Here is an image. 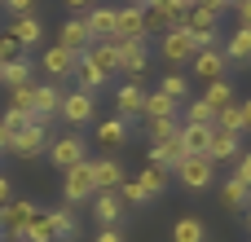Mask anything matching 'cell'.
I'll list each match as a JSON object with an SVG mask.
<instances>
[{"mask_svg":"<svg viewBox=\"0 0 251 242\" xmlns=\"http://www.w3.org/2000/svg\"><path fill=\"white\" fill-rule=\"evenodd\" d=\"M57 119H62L71 132H79L84 123H93V119H97V101H93L88 93H79V88H75V93H66V97H62V110H57Z\"/></svg>","mask_w":251,"mask_h":242,"instance_id":"6da1fadb","label":"cell"},{"mask_svg":"<svg viewBox=\"0 0 251 242\" xmlns=\"http://www.w3.org/2000/svg\"><path fill=\"white\" fill-rule=\"evenodd\" d=\"M40 150H49V119H31L22 132H13V141H9V154H18V159H35Z\"/></svg>","mask_w":251,"mask_h":242,"instance_id":"7a4b0ae2","label":"cell"},{"mask_svg":"<svg viewBox=\"0 0 251 242\" xmlns=\"http://www.w3.org/2000/svg\"><path fill=\"white\" fill-rule=\"evenodd\" d=\"M212 168H216L212 159H190V154H185V159L172 168V176L181 181V190H190V194H203V190L212 185V176H216Z\"/></svg>","mask_w":251,"mask_h":242,"instance_id":"3957f363","label":"cell"},{"mask_svg":"<svg viewBox=\"0 0 251 242\" xmlns=\"http://www.w3.org/2000/svg\"><path fill=\"white\" fill-rule=\"evenodd\" d=\"M84 154H88V145H84L79 132H66V137H53L49 141V163L62 168V172H71L75 163H84Z\"/></svg>","mask_w":251,"mask_h":242,"instance_id":"277c9868","label":"cell"},{"mask_svg":"<svg viewBox=\"0 0 251 242\" xmlns=\"http://www.w3.org/2000/svg\"><path fill=\"white\" fill-rule=\"evenodd\" d=\"M185 31L194 35L199 48H221V18H216V13H207V9H190Z\"/></svg>","mask_w":251,"mask_h":242,"instance_id":"5b68a950","label":"cell"},{"mask_svg":"<svg viewBox=\"0 0 251 242\" xmlns=\"http://www.w3.org/2000/svg\"><path fill=\"white\" fill-rule=\"evenodd\" d=\"M62 194H66V203H71V207L97 194V181H93V159H84V163H75V168L66 172V181H62Z\"/></svg>","mask_w":251,"mask_h":242,"instance_id":"8992f818","label":"cell"},{"mask_svg":"<svg viewBox=\"0 0 251 242\" xmlns=\"http://www.w3.org/2000/svg\"><path fill=\"white\" fill-rule=\"evenodd\" d=\"M115 48H119V71H124L128 79H141V75L150 71V48H146V40H115Z\"/></svg>","mask_w":251,"mask_h":242,"instance_id":"52a82bcc","label":"cell"},{"mask_svg":"<svg viewBox=\"0 0 251 242\" xmlns=\"http://www.w3.org/2000/svg\"><path fill=\"white\" fill-rule=\"evenodd\" d=\"M146 9L141 4H119L115 9V40H146Z\"/></svg>","mask_w":251,"mask_h":242,"instance_id":"ba28073f","label":"cell"},{"mask_svg":"<svg viewBox=\"0 0 251 242\" xmlns=\"http://www.w3.org/2000/svg\"><path fill=\"white\" fill-rule=\"evenodd\" d=\"M159 53H163V62L181 66V62H194L199 44H194V35H190V31H163V40H159Z\"/></svg>","mask_w":251,"mask_h":242,"instance_id":"9c48e42d","label":"cell"},{"mask_svg":"<svg viewBox=\"0 0 251 242\" xmlns=\"http://www.w3.org/2000/svg\"><path fill=\"white\" fill-rule=\"evenodd\" d=\"M31 216H35V207L26 198H13L9 207H0V238H22L26 225H31Z\"/></svg>","mask_w":251,"mask_h":242,"instance_id":"30bf717a","label":"cell"},{"mask_svg":"<svg viewBox=\"0 0 251 242\" xmlns=\"http://www.w3.org/2000/svg\"><path fill=\"white\" fill-rule=\"evenodd\" d=\"M40 66H44V75H49V79H57V84H62V79H71V75H75L79 57H75V53H66L62 44H53V48H44Z\"/></svg>","mask_w":251,"mask_h":242,"instance_id":"8fae6325","label":"cell"},{"mask_svg":"<svg viewBox=\"0 0 251 242\" xmlns=\"http://www.w3.org/2000/svg\"><path fill=\"white\" fill-rule=\"evenodd\" d=\"M84 26H88L93 44H101V40H115V4H93V9L84 13Z\"/></svg>","mask_w":251,"mask_h":242,"instance_id":"7c38bea8","label":"cell"},{"mask_svg":"<svg viewBox=\"0 0 251 242\" xmlns=\"http://www.w3.org/2000/svg\"><path fill=\"white\" fill-rule=\"evenodd\" d=\"M225 71H229V57H225L221 48H199V53H194V75H199L203 84L225 79Z\"/></svg>","mask_w":251,"mask_h":242,"instance_id":"4fadbf2b","label":"cell"},{"mask_svg":"<svg viewBox=\"0 0 251 242\" xmlns=\"http://www.w3.org/2000/svg\"><path fill=\"white\" fill-rule=\"evenodd\" d=\"M181 159H185V150H181V132H176L172 141H150V150H146V163H150V168H163V172H172Z\"/></svg>","mask_w":251,"mask_h":242,"instance_id":"5bb4252c","label":"cell"},{"mask_svg":"<svg viewBox=\"0 0 251 242\" xmlns=\"http://www.w3.org/2000/svg\"><path fill=\"white\" fill-rule=\"evenodd\" d=\"M57 44H62L66 53L84 57V53H88V44H93V35H88L84 18H71V22H62V31H57Z\"/></svg>","mask_w":251,"mask_h":242,"instance_id":"9a60e30c","label":"cell"},{"mask_svg":"<svg viewBox=\"0 0 251 242\" xmlns=\"http://www.w3.org/2000/svg\"><path fill=\"white\" fill-rule=\"evenodd\" d=\"M212 132H216V128H203V123H181V150H185L190 159H207V150H212Z\"/></svg>","mask_w":251,"mask_h":242,"instance_id":"2e32d148","label":"cell"},{"mask_svg":"<svg viewBox=\"0 0 251 242\" xmlns=\"http://www.w3.org/2000/svg\"><path fill=\"white\" fill-rule=\"evenodd\" d=\"M115 106H119V115H124L128 123H132L137 115H146V88H141V79H128V84L119 88Z\"/></svg>","mask_w":251,"mask_h":242,"instance_id":"e0dca14e","label":"cell"},{"mask_svg":"<svg viewBox=\"0 0 251 242\" xmlns=\"http://www.w3.org/2000/svg\"><path fill=\"white\" fill-rule=\"evenodd\" d=\"M93 181H97V194H115L128 176H124V168L115 159H93Z\"/></svg>","mask_w":251,"mask_h":242,"instance_id":"ac0fdd59","label":"cell"},{"mask_svg":"<svg viewBox=\"0 0 251 242\" xmlns=\"http://www.w3.org/2000/svg\"><path fill=\"white\" fill-rule=\"evenodd\" d=\"M84 57H88V62H93V66H97V71H101L106 79H110V75L119 71V48H115V40H101V44H88V53H84Z\"/></svg>","mask_w":251,"mask_h":242,"instance_id":"d6986e66","label":"cell"},{"mask_svg":"<svg viewBox=\"0 0 251 242\" xmlns=\"http://www.w3.org/2000/svg\"><path fill=\"white\" fill-rule=\"evenodd\" d=\"M31 79H35V62L31 57H18V62H9L4 71H0V84L13 93V88H31Z\"/></svg>","mask_w":251,"mask_h":242,"instance_id":"ffe728a7","label":"cell"},{"mask_svg":"<svg viewBox=\"0 0 251 242\" xmlns=\"http://www.w3.org/2000/svg\"><path fill=\"white\" fill-rule=\"evenodd\" d=\"M238 154H243V137H238V132L216 128V132H212V150H207V159H212V163H221V159H238Z\"/></svg>","mask_w":251,"mask_h":242,"instance_id":"44dd1931","label":"cell"},{"mask_svg":"<svg viewBox=\"0 0 251 242\" xmlns=\"http://www.w3.org/2000/svg\"><path fill=\"white\" fill-rule=\"evenodd\" d=\"M93 216H97V225L115 229L119 216H124V198L119 194H93Z\"/></svg>","mask_w":251,"mask_h":242,"instance_id":"7402d4cb","label":"cell"},{"mask_svg":"<svg viewBox=\"0 0 251 242\" xmlns=\"http://www.w3.org/2000/svg\"><path fill=\"white\" fill-rule=\"evenodd\" d=\"M62 88L57 84H35V115L40 119H57V110H62Z\"/></svg>","mask_w":251,"mask_h":242,"instance_id":"603a6c76","label":"cell"},{"mask_svg":"<svg viewBox=\"0 0 251 242\" xmlns=\"http://www.w3.org/2000/svg\"><path fill=\"white\" fill-rule=\"evenodd\" d=\"M9 35H13L22 48H40V40H44V26H40V22H35V13H31V18H13Z\"/></svg>","mask_w":251,"mask_h":242,"instance_id":"cb8c5ba5","label":"cell"},{"mask_svg":"<svg viewBox=\"0 0 251 242\" xmlns=\"http://www.w3.org/2000/svg\"><path fill=\"white\" fill-rule=\"evenodd\" d=\"M75 84H79V93L97 97V93H101V88H106L110 79H106V75H101V71H97V66L88 62V57H79V66H75Z\"/></svg>","mask_w":251,"mask_h":242,"instance_id":"d4e9b609","label":"cell"},{"mask_svg":"<svg viewBox=\"0 0 251 242\" xmlns=\"http://www.w3.org/2000/svg\"><path fill=\"white\" fill-rule=\"evenodd\" d=\"M128 132H132V128H128L124 115H115V119H97V141H101L106 150H110V145H124Z\"/></svg>","mask_w":251,"mask_h":242,"instance_id":"484cf974","label":"cell"},{"mask_svg":"<svg viewBox=\"0 0 251 242\" xmlns=\"http://www.w3.org/2000/svg\"><path fill=\"white\" fill-rule=\"evenodd\" d=\"M150 9H159V13L168 18V31H185V18H190L194 0H159V4H150Z\"/></svg>","mask_w":251,"mask_h":242,"instance_id":"4316f807","label":"cell"},{"mask_svg":"<svg viewBox=\"0 0 251 242\" xmlns=\"http://www.w3.org/2000/svg\"><path fill=\"white\" fill-rule=\"evenodd\" d=\"M221 203H225L229 212H243V207H251V190L238 181V176H229V181L221 185Z\"/></svg>","mask_w":251,"mask_h":242,"instance_id":"83f0119b","label":"cell"},{"mask_svg":"<svg viewBox=\"0 0 251 242\" xmlns=\"http://www.w3.org/2000/svg\"><path fill=\"white\" fill-rule=\"evenodd\" d=\"M221 53L229 57V66H234V62H251V31H247V26H238V31L225 40V48H221Z\"/></svg>","mask_w":251,"mask_h":242,"instance_id":"f1b7e54d","label":"cell"},{"mask_svg":"<svg viewBox=\"0 0 251 242\" xmlns=\"http://www.w3.org/2000/svg\"><path fill=\"white\" fill-rule=\"evenodd\" d=\"M172 242H207V225L199 216H181L172 225Z\"/></svg>","mask_w":251,"mask_h":242,"instance_id":"f546056e","label":"cell"},{"mask_svg":"<svg viewBox=\"0 0 251 242\" xmlns=\"http://www.w3.org/2000/svg\"><path fill=\"white\" fill-rule=\"evenodd\" d=\"M168 176H172V172H163V168H150V163H146V172L137 176V185H141L146 203H150V198H159V194L168 190Z\"/></svg>","mask_w":251,"mask_h":242,"instance_id":"4dcf8cb0","label":"cell"},{"mask_svg":"<svg viewBox=\"0 0 251 242\" xmlns=\"http://www.w3.org/2000/svg\"><path fill=\"white\" fill-rule=\"evenodd\" d=\"M49 220H53L57 242H71L75 234H79V220H75V212H71V207H53V212H49Z\"/></svg>","mask_w":251,"mask_h":242,"instance_id":"1f68e13d","label":"cell"},{"mask_svg":"<svg viewBox=\"0 0 251 242\" xmlns=\"http://www.w3.org/2000/svg\"><path fill=\"white\" fill-rule=\"evenodd\" d=\"M176 101L163 97V93H146V119H176Z\"/></svg>","mask_w":251,"mask_h":242,"instance_id":"d6a6232c","label":"cell"},{"mask_svg":"<svg viewBox=\"0 0 251 242\" xmlns=\"http://www.w3.org/2000/svg\"><path fill=\"white\" fill-rule=\"evenodd\" d=\"M22 238H26V242H57V234H53V220H49V212H35Z\"/></svg>","mask_w":251,"mask_h":242,"instance_id":"836d02e7","label":"cell"},{"mask_svg":"<svg viewBox=\"0 0 251 242\" xmlns=\"http://www.w3.org/2000/svg\"><path fill=\"white\" fill-rule=\"evenodd\" d=\"M203 101H207L212 110H225V106L234 101V88H229V79H212V84H207V93H203Z\"/></svg>","mask_w":251,"mask_h":242,"instance_id":"e575fe53","label":"cell"},{"mask_svg":"<svg viewBox=\"0 0 251 242\" xmlns=\"http://www.w3.org/2000/svg\"><path fill=\"white\" fill-rule=\"evenodd\" d=\"M216 128H225V132H238V137H243V132H247V123H243V106H238V101H229L225 110H216Z\"/></svg>","mask_w":251,"mask_h":242,"instance_id":"d590c367","label":"cell"},{"mask_svg":"<svg viewBox=\"0 0 251 242\" xmlns=\"http://www.w3.org/2000/svg\"><path fill=\"white\" fill-rule=\"evenodd\" d=\"M159 93H163V97H172V101L181 106V101L190 97V84H185V75H176V71H172V75H163V79H159Z\"/></svg>","mask_w":251,"mask_h":242,"instance_id":"8d00e7d4","label":"cell"},{"mask_svg":"<svg viewBox=\"0 0 251 242\" xmlns=\"http://www.w3.org/2000/svg\"><path fill=\"white\" fill-rule=\"evenodd\" d=\"M185 123H203V128H216V110L199 97V101H185Z\"/></svg>","mask_w":251,"mask_h":242,"instance_id":"74e56055","label":"cell"},{"mask_svg":"<svg viewBox=\"0 0 251 242\" xmlns=\"http://www.w3.org/2000/svg\"><path fill=\"white\" fill-rule=\"evenodd\" d=\"M146 123H150V141H172V137L181 132L176 119H146Z\"/></svg>","mask_w":251,"mask_h":242,"instance_id":"f35d334b","label":"cell"},{"mask_svg":"<svg viewBox=\"0 0 251 242\" xmlns=\"http://www.w3.org/2000/svg\"><path fill=\"white\" fill-rule=\"evenodd\" d=\"M31 119H40V115H26V110H13V106H9V110L0 115V123L9 128V137H13V132H22V128H26Z\"/></svg>","mask_w":251,"mask_h":242,"instance_id":"ab89813d","label":"cell"},{"mask_svg":"<svg viewBox=\"0 0 251 242\" xmlns=\"http://www.w3.org/2000/svg\"><path fill=\"white\" fill-rule=\"evenodd\" d=\"M9 106H13V110H26V115H35V84H31V88H13Z\"/></svg>","mask_w":251,"mask_h":242,"instance_id":"60d3db41","label":"cell"},{"mask_svg":"<svg viewBox=\"0 0 251 242\" xmlns=\"http://www.w3.org/2000/svg\"><path fill=\"white\" fill-rule=\"evenodd\" d=\"M18 57H26V53H22V44L4 31V35H0V66H9V62H18Z\"/></svg>","mask_w":251,"mask_h":242,"instance_id":"b9f144b4","label":"cell"},{"mask_svg":"<svg viewBox=\"0 0 251 242\" xmlns=\"http://www.w3.org/2000/svg\"><path fill=\"white\" fill-rule=\"evenodd\" d=\"M115 194L124 198V207H132V203H146V194H141V185H137V181H124Z\"/></svg>","mask_w":251,"mask_h":242,"instance_id":"7bdbcfd3","label":"cell"},{"mask_svg":"<svg viewBox=\"0 0 251 242\" xmlns=\"http://www.w3.org/2000/svg\"><path fill=\"white\" fill-rule=\"evenodd\" d=\"M0 4H4L13 18H31V13H35V0H0Z\"/></svg>","mask_w":251,"mask_h":242,"instance_id":"ee69618b","label":"cell"},{"mask_svg":"<svg viewBox=\"0 0 251 242\" xmlns=\"http://www.w3.org/2000/svg\"><path fill=\"white\" fill-rule=\"evenodd\" d=\"M234 176L251 190V150H243V154H238V172H234Z\"/></svg>","mask_w":251,"mask_h":242,"instance_id":"f6af8a7d","label":"cell"},{"mask_svg":"<svg viewBox=\"0 0 251 242\" xmlns=\"http://www.w3.org/2000/svg\"><path fill=\"white\" fill-rule=\"evenodd\" d=\"M194 9H207V13H216V18H221V13L229 9V0H194Z\"/></svg>","mask_w":251,"mask_h":242,"instance_id":"bcb514c9","label":"cell"},{"mask_svg":"<svg viewBox=\"0 0 251 242\" xmlns=\"http://www.w3.org/2000/svg\"><path fill=\"white\" fill-rule=\"evenodd\" d=\"M13 203V185H9V176L0 172V207H9Z\"/></svg>","mask_w":251,"mask_h":242,"instance_id":"7dc6e473","label":"cell"},{"mask_svg":"<svg viewBox=\"0 0 251 242\" xmlns=\"http://www.w3.org/2000/svg\"><path fill=\"white\" fill-rule=\"evenodd\" d=\"M234 13H238V26H247V31H251V0H247V4H238Z\"/></svg>","mask_w":251,"mask_h":242,"instance_id":"c3c4849f","label":"cell"},{"mask_svg":"<svg viewBox=\"0 0 251 242\" xmlns=\"http://www.w3.org/2000/svg\"><path fill=\"white\" fill-rule=\"evenodd\" d=\"M93 242H124V234H119V229H101Z\"/></svg>","mask_w":251,"mask_h":242,"instance_id":"681fc988","label":"cell"},{"mask_svg":"<svg viewBox=\"0 0 251 242\" xmlns=\"http://www.w3.org/2000/svg\"><path fill=\"white\" fill-rule=\"evenodd\" d=\"M93 4H97V0H66V9H75V13H88Z\"/></svg>","mask_w":251,"mask_h":242,"instance_id":"f907efd6","label":"cell"},{"mask_svg":"<svg viewBox=\"0 0 251 242\" xmlns=\"http://www.w3.org/2000/svg\"><path fill=\"white\" fill-rule=\"evenodd\" d=\"M9 141H13V137H9V128H4V123H0V154H4V150H9Z\"/></svg>","mask_w":251,"mask_h":242,"instance_id":"816d5d0a","label":"cell"},{"mask_svg":"<svg viewBox=\"0 0 251 242\" xmlns=\"http://www.w3.org/2000/svg\"><path fill=\"white\" fill-rule=\"evenodd\" d=\"M243 123H247V128H251V97H247V101H243Z\"/></svg>","mask_w":251,"mask_h":242,"instance_id":"f5cc1de1","label":"cell"},{"mask_svg":"<svg viewBox=\"0 0 251 242\" xmlns=\"http://www.w3.org/2000/svg\"><path fill=\"white\" fill-rule=\"evenodd\" d=\"M238 4H247V0H229V9H238Z\"/></svg>","mask_w":251,"mask_h":242,"instance_id":"db71d44e","label":"cell"},{"mask_svg":"<svg viewBox=\"0 0 251 242\" xmlns=\"http://www.w3.org/2000/svg\"><path fill=\"white\" fill-rule=\"evenodd\" d=\"M0 242H26V238H0Z\"/></svg>","mask_w":251,"mask_h":242,"instance_id":"11a10c76","label":"cell"},{"mask_svg":"<svg viewBox=\"0 0 251 242\" xmlns=\"http://www.w3.org/2000/svg\"><path fill=\"white\" fill-rule=\"evenodd\" d=\"M128 4H141V9H146V0H128Z\"/></svg>","mask_w":251,"mask_h":242,"instance_id":"9f6ffc18","label":"cell"},{"mask_svg":"<svg viewBox=\"0 0 251 242\" xmlns=\"http://www.w3.org/2000/svg\"><path fill=\"white\" fill-rule=\"evenodd\" d=\"M247 229H251V207H247Z\"/></svg>","mask_w":251,"mask_h":242,"instance_id":"6f0895ef","label":"cell"},{"mask_svg":"<svg viewBox=\"0 0 251 242\" xmlns=\"http://www.w3.org/2000/svg\"><path fill=\"white\" fill-rule=\"evenodd\" d=\"M150 4H159V0H146V9H150Z\"/></svg>","mask_w":251,"mask_h":242,"instance_id":"680465c9","label":"cell"},{"mask_svg":"<svg viewBox=\"0 0 251 242\" xmlns=\"http://www.w3.org/2000/svg\"><path fill=\"white\" fill-rule=\"evenodd\" d=\"M0 71H4V66H0Z\"/></svg>","mask_w":251,"mask_h":242,"instance_id":"91938a15","label":"cell"}]
</instances>
